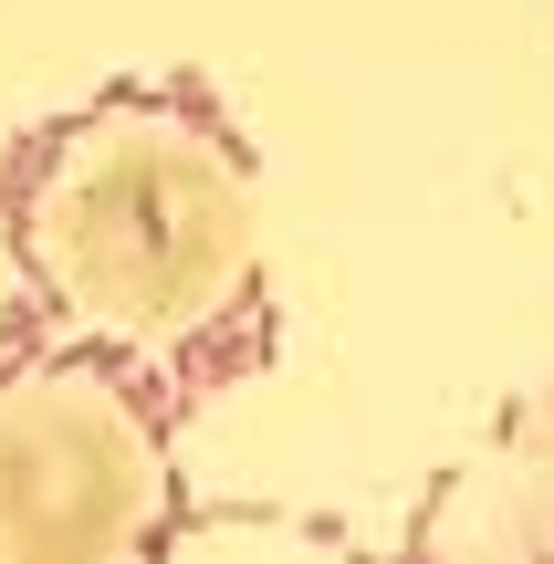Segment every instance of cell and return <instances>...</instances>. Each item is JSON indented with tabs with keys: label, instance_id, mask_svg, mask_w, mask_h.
I'll list each match as a JSON object with an SVG mask.
<instances>
[{
	"label": "cell",
	"instance_id": "obj_1",
	"mask_svg": "<svg viewBox=\"0 0 554 564\" xmlns=\"http://www.w3.org/2000/svg\"><path fill=\"white\" fill-rule=\"evenodd\" d=\"M439 564H554V419H534L513 449L481 460L460 512L439 523Z\"/></svg>",
	"mask_w": 554,
	"mask_h": 564
}]
</instances>
